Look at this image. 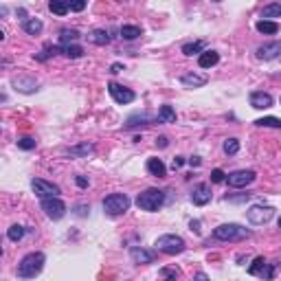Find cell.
<instances>
[{
  "mask_svg": "<svg viewBox=\"0 0 281 281\" xmlns=\"http://www.w3.org/2000/svg\"><path fill=\"white\" fill-rule=\"evenodd\" d=\"M44 264H46L44 253H29V255L22 257L20 264H18V277L20 279H35L42 270H44Z\"/></svg>",
  "mask_w": 281,
  "mask_h": 281,
  "instance_id": "cell-1",
  "label": "cell"
},
{
  "mask_svg": "<svg viewBox=\"0 0 281 281\" xmlns=\"http://www.w3.org/2000/svg\"><path fill=\"white\" fill-rule=\"evenodd\" d=\"M250 235L248 229H244L242 224H235V222H229V224H220L213 229V237L220 242H242Z\"/></svg>",
  "mask_w": 281,
  "mask_h": 281,
  "instance_id": "cell-2",
  "label": "cell"
},
{
  "mask_svg": "<svg viewBox=\"0 0 281 281\" xmlns=\"http://www.w3.org/2000/svg\"><path fill=\"white\" fill-rule=\"evenodd\" d=\"M165 205V191H160V189H145L143 194L136 196V207L141 209V211H149V213H154V211H158L160 207Z\"/></svg>",
  "mask_w": 281,
  "mask_h": 281,
  "instance_id": "cell-3",
  "label": "cell"
},
{
  "mask_svg": "<svg viewBox=\"0 0 281 281\" xmlns=\"http://www.w3.org/2000/svg\"><path fill=\"white\" fill-rule=\"evenodd\" d=\"M130 205H132V200H130L125 194H110L108 198H104V211L110 215V218L123 215L130 209Z\"/></svg>",
  "mask_w": 281,
  "mask_h": 281,
  "instance_id": "cell-4",
  "label": "cell"
},
{
  "mask_svg": "<svg viewBox=\"0 0 281 281\" xmlns=\"http://www.w3.org/2000/svg\"><path fill=\"white\" fill-rule=\"evenodd\" d=\"M156 250H160V253L165 255H180L184 248H187V244H184V240L180 235H174V233H167V235H160L156 240Z\"/></svg>",
  "mask_w": 281,
  "mask_h": 281,
  "instance_id": "cell-5",
  "label": "cell"
},
{
  "mask_svg": "<svg viewBox=\"0 0 281 281\" xmlns=\"http://www.w3.org/2000/svg\"><path fill=\"white\" fill-rule=\"evenodd\" d=\"M274 272H277V266L270 264L266 257H255L253 264L248 266V274H253V277H259V279H264V281H272L274 279Z\"/></svg>",
  "mask_w": 281,
  "mask_h": 281,
  "instance_id": "cell-6",
  "label": "cell"
},
{
  "mask_svg": "<svg viewBox=\"0 0 281 281\" xmlns=\"http://www.w3.org/2000/svg\"><path fill=\"white\" fill-rule=\"evenodd\" d=\"M272 215H274V209L270 205H253L246 211V218H248V222L250 224H257V226H261V224H268L272 220Z\"/></svg>",
  "mask_w": 281,
  "mask_h": 281,
  "instance_id": "cell-7",
  "label": "cell"
},
{
  "mask_svg": "<svg viewBox=\"0 0 281 281\" xmlns=\"http://www.w3.org/2000/svg\"><path fill=\"white\" fill-rule=\"evenodd\" d=\"M31 189H33V194L38 196L40 200H46V198H59V187L57 184H53L49 180H44V178H33L31 180Z\"/></svg>",
  "mask_w": 281,
  "mask_h": 281,
  "instance_id": "cell-8",
  "label": "cell"
},
{
  "mask_svg": "<svg viewBox=\"0 0 281 281\" xmlns=\"http://www.w3.org/2000/svg\"><path fill=\"white\" fill-rule=\"evenodd\" d=\"M108 92H110V97L115 99L119 106H128V104H132V101L136 99L134 90H130V88H125V86H121V83H117V81L108 83Z\"/></svg>",
  "mask_w": 281,
  "mask_h": 281,
  "instance_id": "cell-9",
  "label": "cell"
},
{
  "mask_svg": "<svg viewBox=\"0 0 281 281\" xmlns=\"http://www.w3.org/2000/svg\"><path fill=\"white\" fill-rule=\"evenodd\" d=\"M42 211L46 213V218L49 220H62L64 215H66V205H64V200L59 198H46L40 202Z\"/></svg>",
  "mask_w": 281,
  "mask_h": 281,
  "instance_id": "cell-10",
  "label": "cell"
},
{
  "mask_svg": "<svg viewBox=\"0 0 281 281\" xmlns=\"http://www.w3.org/2000/svg\"><path fill=\"white\" fill-rule=\"evenodd\" d=\"M255 178H257V174L253 169H237L226 176V182L233 189H242V187H248L250 182H255Z\"/></svg>",
  "mask_w": 281,
  "mask_h": 281,
  "instance_id": "cell-11",
  "label": "cell"
},
{
  "mask_svg": "<svg viewBox=\"0 0 281 281\" xmlns=\"http://www.w3.org/2000/svg\"><path fill=\"white\" fill-rule=\"evenodd\" d=\"M257 59H264V62H270V59H277L281 55V42L272 40V42H264V44L257 46Z\"/></svg>",
  "mask_w": 281,
  "mask_h": 281,
  "instance_id": "cell-12",
  "label": "cell"
},
{
  "mask_svg": "<svg viewBox=\"0 0 281 281\" xmlns=\"http://www.w3.org/2000/svg\"><path fill=\"white\" fill-rule=\"evenodd\" d=\"M211 187H209L207 182H200V184H196L194 191H191V202H194L196 207H205L211 202Z\"/></svg>",
  "mask_w": 281,
  "mask_h": 281,
  "instance_id": "cell-13",
  "label": "cell"
},
{
  "mask_svg": "<svg viewBox=\"0 0 281 281\" xmlns=\"http://www.w3.org/2000/svg\"><path fill=\"white\" fill-rule=\"evenodd\" d=\"M248 101H250V106H253L255 110H268V108H272V104H274L272 95H270V92H264V90L250 92Z\"/></svg>",
  "mask_w": 281,
  "mask_h": 281,
  "instance_id": "cell-14",
  "label": "cell"
},
{
  "mask_svg": "<svg viewBox=\"0 0 281 281\" xmlns=\"http://www.w3.org/2000/svg\"><path fill=\"white\" fill-rule=\"evenodd\" d=\"M130 257H132L134 264H154V261H156V250L132 246V248H130Z\"/></svg>",
  "mask_w": 281,
  "mask_h": 281,
  "instance_id": "cell-15",
  "label": "cell"
},
{
  "mask_svg": "<svg viewBox=\"0 0 281 281\" xmlns=\"http://www.w3.org/2000/svg\"><path fill=\"white\" fill-rule=\"evenodd\" d=\"M11 83H14V88H16V90L27 92V95L38 90V81H35L33 77H27V75H16L14 79H11Z\"/></svg>",
  "mask_w": 281,
  "mask_h": 281,
  "instance_id": "cell-16",
  "label": "cell"
},
{
  "mask_svg": "<svg viewBox=\"0 0 281 281\" xmlns=\"http://www.w3.org/2000/svg\"><path fill=\"white\" fill-rule=\"evenodd\" d=\"M156 119H154L149 112H134V115L128 117V121H125V130H132V128H143V125H149L154 123Z\"/></svg>",
  "mask_w": 281,
  "mask_h": 281,
  "instance_id": "cell-17",
  "label": "cell"
},
{
  "mask_svg": "<svg viewBox=\"0 0 281 281\" xmlns=\"http://www.w3.org/2000/svg\"><path fill=\"white\" fill-rule=\"evenodd\" d=\"M92 152H95V145L86 141V143H77V145L68 147L66 149V156H70V158H88Z\"/></svg>",
  "mask_w": 281,
  "mask_h": 281,
  "instance_id": "cell-18",
  "label": "cell"
},
{
  "mask_svg": "<svg viewBox=\"0 0 281 281\" xmlns=\"http://www.w3.org/2000/svg\"><path fill=\"white\" fill-rule=\"evenodd\" d=\"M180 83L184 88H202L207 83V77L198 75V73H187V75L180 77Z\"/></svg>",
  "mask_w": 281,
  "mask_h": 281,
  "instance_id": "cell-19",
  "label": "cell"
},
{
  "mask_svg": "<svg viewBox=\"0 0 281 281\" xmlns=\"http://www.w3.org/2000/svg\"><path fill=\"white\" fill-rule=\"evenodd\" d=\"M42 29H44V25H42L40 18H25L22 20V31L29 35H40Z\"/></svg>",
  "mask_w": 281,
  "mask_h": 281,
  "instance_id": "cell-20",
  "label": "cell"
},
{
  "mask_svg": "<svg viewBox=\"0 0 281 281\" xmlns=\"http://www.w3.org/2000/svg\"><path fill=\"white\" fill-rule=\"evenodd\" d=\"M218 62H220V53H218V51H205V53H202V55L198 57L200 68H213Z\"/></svg>",
  "mask_w": 281,
  "mask_h": 281,
  "instance_id": "cell-21",
  "label": "cell"
},
{
  "mask_svg": "<svg viewBox=\"0 0 281 281\" xmlns=\"http://www.w3.org/2000/svg\"><path fill=\"white\" fill-rule=\"evenodd\" d=\"M255 29L259 33H264V35H277L279 33V22H274V20H257Z\"/></svg>",
  "mask_w": 281,
  "mask_h": 281,
  "instance_id": "cell-22",
  "label": "cell"
},
{
  "mask_svg": "<svg viewBox=\"0 0 281 281\" xmlns=\"http://www.w3.org/2000/svg\"><path fill=\"white\" fill-rule=\"evenodd\" d=\"M147 171L152 176H158V178L167 176V167H165V163L160 158H149L147 160Z\"/></svg>",
  "mask_w": 281,
  "mask_h": 281,
  "instance_id": "cell-23",
  "label": "cell"
},
{
  "mask_svg": "<svg viewBox=\"0 0 281 281\" xmlns=\"http://www.w3.org/2000/svg\"><path fill=\"white\" fill-rule=\"evenodd\" d=\"M205 42H202V40H196V42H187V44H182V53H184V55H202V53H205Z\"/></svg>",
  "mask_w": 281,
  "mask_h": 281,
  "instance_id": "cell-24",
  "label": "cell"
},
{
  "mask_svg": "<svg viewBox=\"0 0 281 281\" xmlns=\"http://www.w3.org/2000/svg\"><path fill=\"white\" fill-rule=\"evenodd\" d=\"M88 40L97 46H106L108 42H110V33H108L106 29H95V31L88 33Z\"/></svg>",
  "mask_w": 281,
  "mask_h": 281,
  "instance_id": "cell-25",
  "label": "cell"
},
{
  "mask_svg": "<svg viewBox=\"0 0 281 281\" xmlns=\"http://www.w3.org/2000/svg\"><path fill=\"white\" fill-rule=\"evenodd\" d=\"M141 35H143V29H141V27H136V25H123V27H121V38H123V40H128V42L139 40Z\"/></svg>",
  "mask_w": 281,
  "mask_h": 281,
  "instance_id": "cell-26",
  "label": "cell"
},
{
  "mask_svg": "<svg viewBox=\"0 0 281 281\" xmlns=\"http://www.w3.org/2000/svg\"><path fill=\"white\" fill-rule=\"evenodd\" d=\"M59 53L68 59H79L83 57V49L79 44H66V46H59Z\"/></svg>",
  "mask_w": 281,
  "mask_h": 281,
  "instance_id": "cell-27",
  "label": "cell"
},
{
  "mask_svg": "<svg viewBox=\"0 0 281 281\" xmlns=\"http://www.w3.org/2000/svg\"><path fill=\"white\" fill-rule=\"evenodd\" d=\"M158 123H176V110L171 106H163L158 110V117H156Z\"/></svg>",
  "mask_w": 281,
  "mask_h": 281,
  "instance_id": "cell-28",
  "label": "cell"
},
{
  "mask_svg": "<svg viewBox=\"0 0 281 281\" xmlns=\"http://www.w3.org/2000/svg\"><path fill=\"white\" fill-rule=\"evenodd\" d=\"M49 9H51V14H55V16H66L70 11V3H66V0H51Z\"/></svg>",
  "mask_w": 281,
  "mask_h": 281,
  "instance_id": "cell-29",
  "label": "cell"
},
{
  "mask_svg": "<svg viewBox=\"0 0 281 281\" xmlns=\"http://www.w3.org/2000/svg\"><path fill=\"white\" fill-rule=\"evenodd\" d=\"M178 279H180V268L176 266L160 268V281H178Z\"/></svg>",
  "mask_w": 281,
  "mask_h": 281,
  "instance_id": "cell-30",
  "label": "cell"
},
{
  "mask_svg": "<svg viewBox=\"0 0 281 281\" xmlns=\"http://www.w3.org/2000/svg\"><path fill=\"white\" fill-rule=\"evenodd\" d=\"M261 18L270 20V18H281V3H270L261 9Z\"/></svg>",
  "mask_w": 281,
  "mask_h": 281,
  "instance_id": "cell-31",
  "label": "cell"
},
{
  "mask_svg": "<svg viewBox=\"0 0 281 281\" xmlns=\"http://www.w3.org/2000/svg\"><path fill=\"white\" fill-rule=\"evenodd\" d=\"M75 40H79V31H77V29H64V31L59 33V42H62V46L70 44V42L75 44Z\"/></svg>",
  "mask_w": 281,
  "mask_h": 281,
  "instance_id": "cell-32",
  "label": "cell"
},
{
  "mask_svg": "<svg viewBox=\"0 0 281 281\" xmlns=\"http://www.w3.org/2000/svg\"><path fill=\"white\" fill-rule=\"evenodd\" d=\"M255 125H259V128H277L281 130V119L277 117H261V119H257Z\"/></svg>",
  "mask_w": 281,
  "mask_h": 281,
  "instance_id": "cell-33",
  "label": "cell"
},
{
  "mask_svg": "<svg viewBox=\"0 0 281 281\" xmlns=\"http://www.w3.org/2000/svg\"><path fill=\"white\" fill-rule=\"evenodd\" d=\"M25 226L22 224H14V226H9V231H7V237L11 242H20L22 237H25Z\"/></svg>",
  "mask_w": 281,
  "mask_h": 281,
  "instance_id": "cell-34",
  "label": "cell"
},
{
  "mask_svg": "<svg viewBox=\"0 0 281 281\" xmlns=\"http://www.w3.org/2000/svg\"><path fill=\"white\" fill-rule=\"evenodd\" d=\"M222 149H224V154H229V156H235V154L240 152V141L237 139H226Z\"/></svg>",
  "mask_w": 281,
  "mask_h": 281,
  "instance_id": "cell-35",
  "label": "cell"
},
{
  "mask_svg": "<svg viewBox=\"0 0 281 281\" xmlns=\"http://www.w3.org/2000/svg\"><path fill=\"white\" fill-rule=\"evenodd\" d=\"M59 53V46H44V51L42 53H38V55H35V59H38V62H46V59L49 57H53V55H57Z\"/></svg>",
  "mask_w": 281,
  "mask_h": 281,
  "instance_id": "cell-36",
  "label": "cell"
},
{
  "mask_svg": "<svg viewBox=\"0 0 281 281\" xmlns=\"http://www.w3.org/2000/svg\"><path fill=\"white\" fill-rule=\"evenodd\" d=\"M18 147L25 149V152H29V149H35V139H33V136H22V139L18 141Z\"/></svg>",
  "mask_w": 281,
  "mask_h": 281,
  "instance_id": "cell-37",
  "label": "cell"
},
{
  "mask_svg": "<svg viewBox=\"0 0 281 281\" xmlns=\"http://www.w3.org/2000/svg\"><path fill=\"white\" fill-rule=\"evenodd\" d=\"M211 182H226V174L222 169H213L211 171Z\"/></svg>",
  "mask_w": 281,
  "mask_h": 281,
  "instance_id": "cell-38",
  "label": "cell"
},
{
  "mask_svg": "<svg viewBox=\"0 0 281 281\" xmlns=\"http://www.w3.org/2000/svg\"><path fill=\"white\" fill-rule=\"evenodd\" d=\"M86 9V3L83 0H77V3H70V11H83Z\"/></svg>",
  "mask_w": 281,
  "mask_h": 281,
  "instance_id": "cell-39",
  "label": "cell"
},
{
  "mask_svg": "<svg viewBox=\"0 0 281 281\" xmlns=\"http://www.w3.org/2000/svg\"><path fill=\"white\" fill-rule=\"evenodd\" d=\"M88 211H90V209H88V205H77V207H75V213L81 215V218H83V215H86Z\"/></svg>",
  "mask_w": 281,
  "mask_h": 281,
  "instance_id": "cell-40",
  "label": "cell"
},
{
  "mask_svg": "<svg viewBox=\"0 0 281 281\" xmlns=\"http://www.w3.org/2000/svg\"><path fill=\"white\" fill-rule=\"evenodd\" d=\"M75 182H77V187H81V189H86V187H88V178H86V176H77V178H75Z\"/></svg>",
  "mask_w": 281,
  "mask_h": 281,
  "instance_id": "cell-41",
  "label": "cell"
},
{
  "mask_svg": "<svg viewBox=\"0 0 281 281\" xmlns=\"http://www.w3.org/2000/svg\"><path fill=\"white\" fill-rule=\"evenodd\" d=\"M189 229L194 231L196 235H200V222H198V220H191V222H189Z\"/></svg>",
  "mask_w": 281,
  "mask_h": 281,
  "instance_id": "cell-42",
  "label": "cell"
},
{
  "mask_svg": "<svg viewBox=\"0 0 281 281\" xmlns=\"http://www.w3.org/2000/svg\"><path fill=\"white\" fill-rule=\"evenodd\" d=\"M182 165H184V158H182V156H176V158H174V169H180Z\"/></svg>",
  "mask_w": 281,
  "mask_h": 281,
  "instance_id": "cell-43",
  "label": "cell"
},
{
  "mask_svg": "<svg viewBox=\"0 0 281 281\" xmlns=\"http://www.w3.org/2000/svg\"><path fill=\"white\" fill-rule=\"evenodd\" d=\"M187 163H189V165H191V167H198V165H200V163H202V160H200V156H191V158H189V160H187Z\"/></svg>",
  "mask_w": 281,
  "mask_h": 281,
  "instance_id": "cell-44",
  "label": "cell"
},
{
  "mask_svg": "<svg viewBox=\"0 0 281 281\" xmlns=\"http://www.w3.org/2000/svg\"><path fill=\"white\" fill-rule=\"evenodd\" d=\"M121 70H123V64H112V66H110V73H121Z\"/></svg>",
  "mask_w": 281,
  "mask_h": 281,
  "instance_id": "cell-45",
  "label": "cell"
},
{
  "mask_svg": "<svg viewBox=\"0 0 281 281\" xmlns=\"http://www.w3.org/2000/svg\"><path fill=\"white\" fill-rule=\"evenodd\" d=\"M194 281H211V279H209V277H207L205 272H196V277H194Z\"/></svg>",
  "mask_w": 281,
  "mask_h": 281,
  "instance_id": "cell-46",
  "label": "cell"
},
{
  "mask_svg": "<svg viewBox=\"0 0 281 281\" xmlns=\"http://www.w3.org/2000/svg\"><path fill=\"white\" fill-rule=\"evenodd\" d=\"M156 143H158L160 147H167V136H160V139H158Z\"/></svg>",
  "mask_w": 281,
  "mask_h": 281,
  "instance_id": "cell-47",
  "label": "cell"
},
{
  "mask_svg": "<svg viewBox=\"0 0 281 281\" xmlns=\"http://www.w3.org/2000/svg\"><path fill=\"white\" fill-rule=\"evenodd\" d=\"M279 229H281V218H279Z\"/></svg>",
  "mask_w": 281,
  "mask_h": 281,
  "instance_id": "cell-48",
  "label": "cell"
}]
</instances>
